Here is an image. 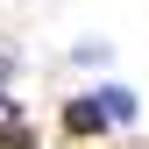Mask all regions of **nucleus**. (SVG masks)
<instances>
[{"label":"nucleus","instance_id":"f257e3e1","mask_svg":"<svg viewBox=\"0 0 149 149\" xmlns=\"http://www.w3.org/2000/svg\"><path fill=\"white\" fill-rule=\"evenodd\" d=\"M92 100H100V114H107V128H135V92H128V85H100Z\"/></svg>","mask_w":149,"mask_h":149},{"label":"nucleus","instance_id":"f03ea898","mask_svg":"<svg viewBox=\"0 0 149 149\" xmlns=\"http://www.w3.org/2000/svg\"><path fill=\"white\" fill-rule=\"evenodd\" d=\"M64 135H78V142H85V135H107L100 100H71V107H64Z\"/></svg>","mask_w":149,"mask_h":149},{"label":"nucleus","instance_id":"7ed1b4c3","mask_svg":"<svg viewBox=\"0 0 149 149\" xmlns=\"http://www.w3.org/2000/svg\"><path fill=\"white\" fill-rule=\"evenodd\" d=\"M71 64H92V71H100V64H114V50H107V43H78V50H71Z\"/></svg>","mask_w":149,"mask_h":149},{"label":"nucleus","instance_id":"20e7f679","mask_svg":"<svg viewBox=\"0 0 149 149\" xmlns=\"http://www.w3.org/2000/svg\"><path fill=\"white\" fill-rule=\"evenodd\" d=\"M7 78H14V50L0 43V85H7Z\"/></svg>","mask_w":149,"mask_h":149}]
</instances>
